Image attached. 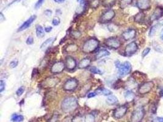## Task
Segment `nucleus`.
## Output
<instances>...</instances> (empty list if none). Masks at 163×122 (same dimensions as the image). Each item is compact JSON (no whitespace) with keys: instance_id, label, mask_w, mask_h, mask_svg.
<instances>
[{"instance_id":"obj_14","label":"nucleus","mask_w":163,"mask_h":122,"mask_svg":"<svg viewBox=\"0 0 163 122\" xmlns=\"http://www.w3.org/2000/svg\"><path fill=\"white\" fill-rule=\"evenodd\" d=\"M65 67L68 71L74 70L77 66L76 61L71 56H67L65 58Z\"/></svg>"},{"instance_id":"obj_12","label":"nucleus","mask_w":163,"mask_h":122,"mask_svg":"<svg viewBox=\"0 0 163 122\" xmlns=\"http://www.w3.org/2000/svg\"><path fill=\"white\" fill-rule=\"evenodd\" d=\"M65 63L63 61H58L53 64L51 67V72L53 74H58L63 71L65 68Z\"/></svg>"},{"instance_id":"obj_3","label":"nucleus","mask_w":163,"mask_h":122,"mask_svg":"<svg viewBox=\"0 0 163 122\" xmlns=\"http://www.w3.org/2000/svg\"><path fill=\"white\" fill-rule=\"evenodd\" d=\"M116 67L119 69V76L122 77L130 74L132 70L131 65L128 61H126L123 63H120L119 62H118V64L116 63Z\"/></svg>"},{"instance_id":"obj_31","label":"nucleus","mask_w":163,"mask_h":122,"mask_svg":"<svg viewBox=\"0 0 163 122\" xmlns=\"http://www.w3.org/2000/svg\"><path fill=\"white\" fill-rule=\"evenodd\" d=\"M132 0H120V7L121 9H125L132 3Z\"/></svg>"},{"instance_id":"obj_5","label":"nucleus","mask_w":163,"mask_h":122,"mask_svg":"<svg viewBox=\"0 0 163 122\" xmlns=\"http://www.w3.org/2000/svg\"><path fill=\"white\" fill-rule=\"evenodd\" d=\"M104 45L112 49H118L121 46V42L119 38L116 37H111L106 39L104 42Z\"/></svg>"},{"instance_id":"obj_34","label":"nucleus","mask_w":163,"mask_h":122,"mask_svg":"<svg viewBox=\"0 0 163 122\" xmlns=\"http://www.w3.org/2000/svg\"><path fill=\"white\" fill-rule=\"evenodd\" d=\"M89 4L92 8L96 9L100 4V0H90Z\"/></svg>"},{"instance_id":"obj_15","label":"nucleus","mask_w":163,"mask_h":122,"mask_svg":"<svg viewBox=\"0 0 163 122\" xmlns=\"http://www.w3.org/2000/svg\"><path fill=\"white\" fill-rule=\"evenodd\" d=\"M136 5L140 10H147L150 8L151 2L150 0H137Z\"/></svg>"},{"instance_id":"obj_26","label":"nucleus","mask_w":163,"mask_h":122,"mask_svg":"<svg viewBox=\"0 0 163 122\" xmlns=\"http://www.w3.org/2000/svg\"><path fill=\"white\" fill-rule=\"evenodd\" d=\"M55 39H56V38H54V37H50V38L47 39L42 44V45L40 47V48L41 49H43V48H45L48 47V46H50V45H51L53 43V42L55 40Z\"/></svg>"},{"instance_id":"obj_4","label":"nucleus","mask_w":163,"mask_h":122,"mask_svg":"<svg viewBox=\"0 0 163 122\" xmlns=\"http://www.w3.org/2000/svg\"><path fill=\"white\" fill-rule=\"evenodd\" d=\"M145 116V110L142 107L137 108L132 113L131 122H141Z\"/></svg>"},{"instance_id":"obj_11","label":"nucleus","mask_w":163,"mask_h":122,"mask_svg":"<svg viewBox=\"0 0 163 122\" xmlns=\"http://www.w3.org/2000/svg\"><path fill=\"white\" fill-rule=\"evenodd\" d=\"M138 50V46L136 42H131L128 43L125 48V56L130 57L136 53Z\"/></svg>"},{"instance_id":"obj_48","label":"nucleus","mask_w":163,"mask_h":122,"mask_svg":"<svg viewBox=\"0 0 163 122\" xmlns=\"http://www.w3.org/2000/svg\"><path fill=\"white\" fill-rule=\"evenodd\" d=\"M156 121L157 122H163V117H157Z\"/></svg>"},{"instance_id":"obj_9","label":"nucleus","mask_w":163,"mask_h":122,"mask_svg":"<svg viewBox=\"0 0 163 122\" xmlns=\"http://www.w3.org/2000/svg\"><path fill=\"white\" fill-rule=\"evenodd\" d=\"M115 12L114 10L109 9L104 12L100 18L99 22L102 23H106L110 22L115 17Z\"/></svg>"},{"instance_id":"obj_53","label":"nucleus","mask_w":163,"mask_h":122,"mask_svg":"<svg viewBox=\"0 0 163 122\" xmlns=\"http://www.w3.org/2000/svg\"><path fill=\"white\" fill-rule=\"evenodd\" d=\"M161 40H163V32L162 35H161Z\"/></svg>"},{"instance_id":"obj_39","label":"nucleus","mask_w":163,"mask_h":122,"mask_svg":"<svg viewBox=\"0 0 163 122\" xmlns=\"http://www.w3.org/2000/svg\"><path fill=\"white\" fill-rule=\"evenodd\" d=\"M24 92H25V87L23 86H22L18 89L16 93L18 96H20L24 93Z\"/></svg>"},{"instance_id":"obj_16","label":"nucleus","mask_w":163,"mask_h":122,"mask_svg":"<svg viewBox=\"0 0 163 122\" xmlns=\"http://www.w3.org/2000/svg\"><path fill=\"white\" fill-rule=\"evenodd\" d=\"M36 17H36L35 15H33L32 16H31L26 21H25L22 25V26L18 28V32H21V31H23V30L28 29L31 25V24L34 22V21L36 19Z\"/></svg>"},{"instance_id":"obj_47","label":"nucleus","mask_w":163,"mask_h":122,"mask_svg":"<svg viewBox=\"0 0 163 122\" xmlns=\"http://www.w3.org/2000/svg\"><path fill=\"white\" fill-rule=\"evenodd\" d=\"M51 30H52V27H51V26H48V27H46L45 28V31L46 32H50L51 31Z\"/></svg>"},{"instance_id":"obj_7","label":"nucleus","mask_w":163,"mask_h":122,"mask_svg":"<svg viewBox=\"0 0 163 122\" xmlns=\"http://www.w3.org/2000/svg\"><path fill=\"white\" fill-rule=\"evenodd\" d=\"M78 86V82L75 78H70L67 79L63 85V89L65 91H73Z\"/></svg>"},{"instance_id":"obj_51","label":"nucleus","mask_w":163,"mask_h":122,"mask_svg":"<svg viewBox=\"0 0 163 122\" xmlns=\"http://www.w3.org/2000/svg\"><path fill=\"white\" fill-rule=\"evenodd\" d=\"M160 95L161 97L163 98V87H162L160 90Z\"/></svg>"},{"instance_id":"obj_13","label":"nucleus","mask_w":163,"mask_h":122,"mask_svg":"<svg viewBox=\"0 0 163 122\" xmlns=\"http://www.w3.org/2000/svg\"><path fill=\"white\" fill-rule=\"evenodd\" d=\"M163 16V7L158 6L157 7L152 15L150 16V20L151 22H153L154 21L158 20L160 18H161Z\"/></svg>"},{"instance_id":"obj_45","label":"nucleus","mask_w":163,"mask_h":122,"mask_svg":"<svg viewBox=\"0 0 163 122\" xmlns=\"http://www.w3.org/2000/svg\"><path fill=\"white\" fill-rule=\"evenodd\" d=\"M44 14H45V15H47L48 17H50V16H51L52 15V11L51 10H50V9H47V10H45L44 11Z\"/></svg>"},{"instance_id":"obj_42","label":"nucleus","mask_w":163,"mask_h":122,"mask_svg":"<svg viewBox=\"0 0 163 122\" xmlns=\"http://www.w3.org/2000/svg\"><path fill=\"white\" fill-rule=\"evenodd\" d=\"M5 86H6V84L4 82V81L1 80V81H0V92H2L4 91Z\"/></svg>"},{"instance_id":"obj_49","label":"nucleus","mask_w":163,"mask_h":122,"mask_svg":"<svg viewBox=\"0 0 163 122\" xmlns=\"http://www.w3.org/2000/svg\"><path fill=\"white\" fill-rule=\"evenodd\" d=\"M4 15L2 14V12H1V14H0V18H1V22H2L3 20H5V18H4Z\"/></svg>"},{"instance_id":"obj_36","label":"nucleus","mask_w":163,"mask_h":122,"mask_svg":"<svg viewBox=\"0 0 163 122\" xmlns=\"http://www.w3.org/2000/svg\"><path fill=\"white\" fill-rule=\"evenodd\" d=\"M89 70L93 73H95V74H98V75H102L103 74V72L101 70H100L98 68L96 67H92L90 68Z\"/></svg>"},{"instance_id":"obj_25","label":"nucleus","mask_w":163,"mask_h":122,"mask_svg":"<svg viewBox=\"0 0 163 122\" xmlns=\"http://www.w3.org/2000/svg\"><path fill=\"white\" fill-rule=\"evenodd\" d=\"M145 19V14L143 12L137 14L134 17V22L136 23H142Z\"/></svg>"},{"instance_id":"obj_23","label":"nucleus","mask_w":163,"mask_h":122,"mask_svg":"<svg viewBox=\"0 0 163 122\" xmlns=\"http://www.w3.org/2000/svg\"><path fill=\"white\" fill-rule=\"evenodd\" d=\"M110 55V53L106 50H101L96 55V59H100L103 57L108 56Z\"/></svg>"},{"instance_id":"obj_52","label":"nucleus","mask_w":163,"mask_h":122,"mask_svg":"<svg viewBox=\"0 0 163 122\" xmlns=\"http://www.w3.org/2000/svg\"><path fill=\"white\" fill-rule=\"evenodd\" d=\"M20 1V0H14V1L12 2V4H13V3H14L15 2H17V1Z\"/></svg>"},{"instance_id":"obj_35","label":"nucleus","mask_w":163,"mask_h":122,"mask_svg":"<svg viewBox=\"0 0 163 122\" xmlns=\"http://www.w3.org/2000/svg\"><path fill=\"white\" fill-rule=\"evenodd\" d=\"M84 117L81 116H76L71 120V122H84Z\"/></svg>"},{"instance_id":"obj_32","label":"nucleus","mask_w":163,"mask_h":122,"mask_svg":"<svg viewBox=\"0 0 163 122\" xmlns=\"http://www.w3.org/2000/svg\"><path fill=\"white\" fill-rule=\"evenodd\" d=\"M70 36L75 39H77L78 38H79L81 35V33L80 31L79 30H72L71 32H70Z\"/></svg>"},{"instance_id":"obj_27","label":"nucleus","mask_w":163,"mask_h":122,"mask_svg":"<svg viewBox=\"0 0 163 122\" xmlns=\"http://www.w3.org/2000/svg\"><path fill=\"white\" fill-rule=\"evenodd\" d=\"M96 93L97 95H100V94H103L104 96H109L112 95V92L108 89H106L105 88H99L98 89L96 90Z\"/></svg>"},{"instance_id":"obj_54","label":"nucleus","mask_w":163,"mask_h":122,"mask_svg":"<svg viewBox=\"0 0 163 122\" xmlns=\"http://www.w3.org/2000/svg\"><path fill=\"white\" fill-rule=\"evenodd\" d=\"M81 1H82V0H77V1H78V2H81Z\"/></svg>"},{"instance_id":"obj_43","label":"nucleus","mask_w":163,"mask_h":122,"mask_svg":"<svg viewBox=\"0 0 163 122\" xmlns=\"http://www.w3.org/2000/svg\"><path fill=\"white\" fill-rule=\"evenodd\" d=\"M59 23H60L59 19L56 18H54V19H53V20H52V24H53V26H58V25H59Z\"/></svg>"},{"instance_id":"obj_50","label":"nucleus","mask_w":163,"mask_h":122,"mask_svg":"<svg viewBox=\"0 0 163 122\" xmlns=\"http://www.w3.org/2000/svg\"><path fill=\"white\" fill-rule=\"evenodd\" d=\"M57 3H63L65 1V0H54Z\"/></svg>"},{"instance_id":"obj_28","label":"nucleus","mask_w":163,"mask_h":122,"mask_svg":"<svg viewBox=\"0 0 163 122\" xmlns=\"http://www.w3.org/2000/svg\"><path fill=\"white\" fill-rule=\"evenodd\" d=\"M36 35L39 38H42L45 35L44 30L40 25H37L36 26Z\"/></svg>"},{"instance_id":"obj_18","label":"nucleus","mask_w":163,"mask_h":122,"mask_svg":"<svg viewBox=\"0 0 163 122\" xmlns=\"http://www.w3.org/2000/svg\"><path fill=\"white\" fill-rule=\"evenodd\" d=\"M162 29H163V20L162 21L157 23L155 25H153L150 28V30L149 32V36L150 37L154 36L158 30H161Z\"/></svg>"},{"instance_id":"obj_40","label":"nucleus","mask_w":163,"mask_h":122,"mask_svg":"<svg viewBox=\"0 0 163 122\" xmlns=\"http://www.w3.org/2000/svg\"><path fill=\"white\" fill-rule=\"evenodd\" d=\"M150 51V48H146L145 49H144L142 53V58H145Z\"/></svg>"},{"instance_id":"obj_21","label":"nucleus","mask_w":163,"mask_h":122,"mask_svg":"<svg viewBox=\"0 0 163 122\" xmlns=\"http://www.w3.org/2000/svg\"><path fill=\"white\" fill-rule=\"evenodd\" d=\"M78 49V46L75 43H70L65 46L64 51L65 52L68 53H72V52H76Z\"/></svg>"},{"instance_id":"obj_30","label":"nucleus","mask_w":163,"mask_h":122,"mask_svg":"<svg viewBox=\"0 0 163 122\" xmlns=\"http://www.w3.org/2000/svg\"><path fill=\"white\" fill-rule=\"evenodd\" d=\"M116 2V0H103L102 5L104 7H111Z\"/></svg>"},{"instance_id":"obj_38","label":"nucleus","mask_w":163,"mask_h":122,"mask_svg":"<svg viewBox=\"0 0 163 122\" xmlns=\"http://www.w3.org/2000/svg\"><path fill=\"white\" fill-rule=\"evenodd\" d=\"M18 61L17 59H15V60H13L12 61H11L9 63V66L10 67L14 68H15L17 65H18Z\"/></svg>"},{"instance_id":"obj_33","label":"nucleus","mask_w":163,"mask_h":122,"mask_svg":"<svg viewBox=\"0 0 163 122\" xmlns=\"http://www.w3.org/2000/svg\"><path fill=\"white\" fill-rule=\"evenodd\" d=\"M84 122H95V117L92 114H88L84 116Z\"/></svg>"},{"instance_id":"obj_41","label":"nucleus","mask_w":163,"mask_h":122,"mask_svg":"<svg viewBox=\"0 0 163 122\" xmlns=\"http://www.w3.org/2000/svg\"><path fill=\"white\" fill-rule=\"evenodd\" d=\"M43 2H44V0H38L37 2H36L35 5V9H37L40 8L42 6Z\"/></svg>"},{"instance_id":"obj_20","label":"nucleus","mask_w":163,"mask_h":122,"mask_svg":"<svg viewBox=\"0 0 163 122\" xmlns=\"http://www.w3.org/2000/svg\"><path fill=\"white\" fill-rule=\"evenodd\" d=\"M91 63V60L90 58H83V59H81V61L79 62L78 63V67L79 68L81 69H84V68H86L87 67H88Z\"/></svg>"},{"instance_id":"obj_24","label":"nucleus","mask_w":163,"mask_h":122,"mask_svg":"<svg viewBox=\"0 0 163 122\" xmlns=\"http://www.w3.org/2000/svg\"><path fill=\"white\" fill-rule=\"evenodd\" d=\"M124 96H125V100L128 102H131V101H133V100L134 99L135 94L133 92H132L131 91H127L125 92Z\"/></svg>"},{"instance_id":"obj_1","label":"nucleus","mask_w":163,"mask_h":122,"mask_svg":"<svg viewBox=\"0 0 163 122\" xmlns=\"http://www.w3.org/2000/svg\"><path fill=\"white\" fill-rule=\"evenodd\" d=\"M78 107L77 99L74 96H68L64 99L61 103V109L65 113L74 111Z\"/></svg>"},{"instance_id":"obj_19","label":"nucleus","mask_w":163,"mask_h":122,"mask_svg":"<svg viewBox=\"0 0 163 122\" xmlns=\"http://www.w3.org/2000/svg\"><path fill=\"white\" fill-rule=\"evenodd\" d=\"M88 7V2L86 0H82L80 2L79 6L76 10V14L77 15H80L83 14L86 10Z\"/></svg>"},{"instance_id":"obj_2","label":"nucleus","mask_w":163,"mask_h":122,"mask_svg":"<svg viewBox=\"0 0 163 122\" xmlns=\"http://www.w3.org/2000/svg\"><path fill=\"white\" fill-rule=\"evenodd\" d=\"M100 42L96 38H91L87 40L83 45L82 50L84 53L88 54L95 51L99 47Z\"/></svg>"},{"instance_id":"obj_22","label":"nucleus","mask_w":163,"mask_h":122,"mask_svg":"<svg viewBox=\"0 0 163 122\" xmlns=\"http://www.w3.org/2000/svg\"><path fill=\"white\" fill-rule=\"evenodd\" d=\"M118 101H119L118 98L115 95H111L108 96V97L106 98V103L109 105L115 104L117 103Z\"/></svg>"},{"instance_id":"obj_6","label":"nucleus","mask_w":163,"mask_h":122,"mask_svg":"<svg viewBox=\"0 0 163 122\" xmlns=\"http://www.w3.org/2000/svg\"><path fill=\"white\" fill-rule=\"evenodd\" d=\"M59 79L57 77H50L45 80L41 83V86L45 89L53 88L55 87L59 83Z\"/></svg>"},{"instance_id":"obj_10","label":"nucleus","mask_w":163,"mask_h":122,"mask_svg":"<svg viewBox=\"0 0 163 122\" xmlns=\"http://www.w3.org/2000/svg\"><path fill=\"white\" fill-rule=\"evenodd\" d=\"M128 111V106L126 105H122L117 107L114 109L113 112V116L116 119H120L122 118L127 114Z\"/></svg>"},{"instance_id":"obj_17","label":"nucleus","mask_w":163,"mask_h":122,"mask_svg":"<svg viewBox=\"0 0 163 122\" xmlns=\"http://www.w3.org/2000/svg\"><path fill=\"white\" fill-rule=\"evenodd\" d=\"M136 31L134 29H129L128 30H125L122 34L123 39L126 41H128L134 39L136 37Z\"/></svg>"},{"instance_id":"obj_8","label":"nucleus","mask_w":163,"mask_h":122,"mask_svg":"<svg viewBox=\"0 0 163 122\" xmlns=\"http://www.w3.org/2000/svg\"><path fill=\"white\" fill-rule=\"evenodd\" d=\"M154 87L153 81H147L142 83L138 88V93L141 95H145L149 93Z\"/></svg>"},{"instance_id":"obj_29","label":"nucleus","mask_w":163,"mask_h":122,"mask_svg":"<svg viewBox=\"0 0 163 122\" xmlns=\"http://www.w3.org/2000/svg\"><path fill=\"white\" fill-rule=\"evenodd\" d=\"M24 120V117L22 115L18 114H14L12 116L11 120L14 122H22Z\"/></svg>"},{"instance_id":"obj_46","label":"nucleus","mask_w":163,"mask_h":122,"mask_svg":"<svg viewBox=\"0 0 163 122\" xmlns=\"http://www.w3.org/2000/svg\"><path fill=\"white\" fill-rule=\"evenodd\" d=\"M97 95V93L96 92H92V93H89L88 95V97L89 98H92V97H94Z\"/></svg>"},{"instance_id":"obj_37","label":"nucleus","mask_w":163,"mask_h":122,"mask_svg":"<svg viewBox=\"0 0 163 122\" xmlns=\"http://www.w3.org/2000/svg\"><path fill=\"white\" fill-rule=\"evenodd\" d=\"M59 120V116L58 114H53L51 117L49 119L48 122H58Z\"/></svg>"},{"instance_id":"obj_44","label":"nucleus","mask_w":163,"mask_h":122,"mask_svg":"<svg viewBox=\"0 0 163 122\" xmlns=\"http://www.w3.org/2000/svg\"><path fill=\"white\" fill-rule=\"evenodd\" d=\"M34 43V40L32 37H29L26 40V43L28 45H32Z\"/></svg>"}]
</instances>
